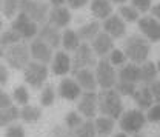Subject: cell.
I'll list each match as a JSON object with an SVG mask.
<instances>
[{
	"label": "cell",
	"instance_id": "cell-1",
	"mask_svg": "<svg viewBox=\"0 0 160 137\" xmlns=\"http://www.w3.org/2000/svg\"><path fill=\"white\" fill-rule=\"evenodd\" d=\"M122 96L111 88V89H102L97 94V102H99V111L102 116H108L111 119H120L123 111V103H122Z\"/></svg>",
	"mask_w": 160,
	"mask_h": 137
},
{
	"label": "cell",
	"instance_id": "cell-2",
	"mask_svg": "<svg viewBox=\"0 0 160 137\" xmlns=\"http://www.w3.org/2000/svg\"><path fill=\"white\" fill-rule=\"evenodd\" d=\"M149 40L142 36H131L123 43V53L132 63H145L149 56Z\"/></svg>",
	"mask_w": 160,
	"mask_h": 137
},
{
	"label": "cell",
	"instance_id": "cell-3",
	"mask_svg": "<svg viewBox=\"0 0 160 137\" xmlns=\"http://www.w3.org/2000/svg\"><path fill=\"white\" fill-rule=\"evenodd\" d=\"M49 11V3L43 0H20V13L26 14L36 23H46Z\"/></svg>",
	"mask_w": 160,
	"mask_h": 137
},
{
	"label": "cell",
	"instance_id": "cell-4",
	"mask_svg": "<svg viewBox=\"0 0 160 137\" xmlns=\"http://www.w3.org/2000/svg\"><path fill=\"white\" fill-rule=\"evenodd\" d=\"M31 59V51L25 43H17L5 51V60L12 69H25Z\"/></svg>",
	"mask_w": 160,
	"mask_h": 137
},
{
	"label": "cell",
	"instance_id": "cell-5",
	"mask_svg": "<svg viewBox=\"0 0 160 137\" xmlns=\"http://www.w3.org/2000/svg\"><path fill=\"white\" fill-rule=\"evenodd\" d=\"M146 123V116L142 109H129L125 111L119 119V125L125 134H137Z\"/></svg>",
	"mask_w": 160,
	"mask_h": 137
},
{
	"label": "cell",
	"instance_id": "cell-6",
	"mask_svg": "<svg viewBox=\"0 0 160 137\" xmlns=\"http://www.w3.org/2000/svg\"><path fill=\"white\" fill-rule=\"evenodd\" d=\"M23 79L34 89L43 88V83L48 79V66L40 62H29L23 69Z\"/></svg>",
	"mask_w": 160,
	"mask_h": 137
},
{
	"label": "cell",
	"instance_id": "cell-7",
	"mask_svg": "<svg viewBox=\"0 0 160 137\" xmlns=\"http://www.w3.org/2000/svg\"><path fill=\"white\" fill-rule=\"evenodd\" d=\"M117 73L114 69V66L111 65V62L106 59H102L96 65V79H97V85L102 89H111L116 86L117 83Z\"/></svg>",
	"mask_w": 160,
	"mask_h": 137
},
{
	"label": "cell",
	"instance_id": "cell-8",
	"mask_svg": "<svg viewBox=\"0 0 160 137\" xmlns=\"http://www.w3.org/2000/svg\"><path fill=\"white\" fill-rule=\"evenodd\" d=\"M72 73L85 69V68H91L97 65L96 60V53L92 51V46H89L88 43H82L77 51H74V57H72Z\"/></svg>",
	"mask_w": 160,
	"mask_h": 137
},
{
	"label": "cell",
	"instance_id": "cell-9",
	"mask_svg": "<svg viewBox=\"0 0 160 137\" xmlns=\"http://www.w3.org/2000/svg\"><path fill=\"white\" fill-rule=\"evenodd\" d=\"M11 29H14L16 33H19L20 37L25 40H31L34 39L36 36H39V26L34 20H31L26 14L19 13L17 17L12 20Z\"/></svg>",
	"mask_w": 160,
	"mask_h": 137
},
{
	"label": "cell",
	"instance_id": "cell-10",
	"mask_svg": "<svg viewBox=\"0 0 160 137\" xmlns=\"http://www.w3.org/2000/svg\"><path fill=\"white\" fill-rule=\"evenodd\" d=\"M97 109H99L97 94L94 91H85L80 96V102H79V105H77V111L80 113V116H83V117L91 120L92 117H96Z\"/></svg>",
	"mask_w": 160,
	"mask_h": 137
},
{
	"label": "cell",
	"instance_id": "cell-11",
	"mask_svg": "<svg viewBox=\"0 0 160 137\" xmlns=\"http://www.w3.org/2000/svg\"><path fill=\"white\" fill-rule=\"evenodd\" d=\"M29 51H31V56H32L34 62H40V63H43V65L51 63V62H52V57H54V56H52V48H51L46 42H43L40 37H37V39H34L31 42Z\"/></svg>",
	"mask_w": 160,
	"mask_h": 137
},
{
	"label": "cell",
	"instance_id": "cell-12",
	"mask_svg": "<svg viewBox=\"0 0 160 137\" xmlns=\"http://www.w3.org/2000/svg\"><path fill=\"white\" fill-rule=\"evenodd\" d=\"M139 29L142 34L149 40V42H159L160 40V22L156 17L145 16L139 19Z\"/></svg>",
	"mask_w": 160,
	"mask_h": 137
},
{
	"label": "cell",
	"instance_id": "cell-13",
	"mask_svg": "<svg viewBox=\"0 0 160 137\" xmlns=\"http://www.w3.org/2000/svg\"><path fill=\"white\" fill-rule=\"evenodd\" d=\"M83 93H82V88L80 85L76 82V79H69L65 77L62 79V82L59 83V96L68 102H74L80 99Z\"/></svg>",
	"mask_w": 160,
	"mask_h": 137
},
{
	"label": "cell",
	"instance_id": "cell-14",
	"mask_svg": "<svg viewBox=\"0 0 160 137\" xmlns=\"http://www.w3.org/2000/svg\"><path fill=\"white\" fill-rule=\"evenodd\" d=\"M102 26H103L105 33L109 34L112 39H120V37H123L125 33H126L125 20L122 19L120 16H116V14H112V16H109L108 19L103 20V25H102Z\"/></svg>",
	"mask_w": 160,
	"mask_h": 137
},
{
	"label": "cell",
	"instance_id": "cell-15",
	"mask_svg": "<svg viewBox=\"0 0 160 137\" xmlns=\"http://www.w3.org/2000/svg\"><path fill=\"white\" fill-rule=\"evenodd\" d=\"M112 49H114V39L109 34H106L105 31L99 33L97 37L92 40V51L96 53V56H99L102 59L109 56V53Z\"/></svg>",
	"mask_w": 160,
	"mask_h": 137
},
{
	"label": "cell",
	"instance_id": "cell-16",
	"mask_svg": "<svg viewBox=\"0 0 160 137\" xmlns=\"http://www.w3.org/2000/svg\"><path fill=\"white\" fill-rule=\"evenodd\" d=\"M71 22V13L65 6H52V9L48 14V23H51L56 28H66Z\"/></svg>",
	"mask_w": 160,
	"mask_h": 137
},
{
	"label": "cell",
	"instance_id": "cell-17",
	"mask_svg": "<svg viewBox=\"0 0 160 137\" xmlns=\"http://www.w3.org/2000/svg\"><path fill=\"white\" fill-rule=\"evenodd\" d=\"M71 69H72V60H71V57L65 51L56 53V56L52 57V62H51V71L56 76H65Z\"/></svg>",
	"mask_w": 160,
	"mask_h": 137
},
{
	"label": "cell",
	"instance_id": "cell-18",
	"mask_svg": "<svg viewBox=\"0 0 160 137\" xmlns=\"http://www.w3.org/2000/svg\"><path fill=\"white\" fill-rule=\"evenodd\" d=\"M39 37L43 42H46L52 49L54 48H59L60 43H62V34H60L59 28L52 26L51 23H43V26L39 29Z\"/></svg>",
	"mask_w": 160,
	"mask_h": 137
},
{
	"label": "cell",
	"instance_id": "cell-19",
	"mask_svg": "<svg viewBox=\"0 0 160 137\" xmlns=\"http://www.w3.org/2000/svg\"><path fill=\"white\" fill-rule=\"evenodd\" d=\"M74 76H76V82L85 91H96V88L99 86L97 85V79H96V73H92L89 68L76 71Z\"/></svg>",
	"mask_w": 160,
	"mask_h": 137
},
{
	"label": "cell",
	"instance_id": "cell-20",
	"mask_svg": "<svg viewBox=\"0 0 160 137\" xmlns=\"http://www.w3.org/2000/svg\"><path fill=\"white\" fill-rule=\"evenodd\" d=\"M134 102H136V105L139 106V109H149L151 106H152V103H154V96H152V93H151V88L148 86V85H145V86H142L139 88L136 93H134Z\"/></svg>",
	"mask_w": 160,
	"mask_h": 137
},
{
	"label": "cell",
	"instance_id": "cell-21",
	"mask_svg": "<svg viewBox=\"0 0 160 137\" xmlns=\"http://www.w3.org/2000/svg\"><path fill=\"white\" fill-rule=\"evenodd\" d=\"M91 13L97 19H108L112 16V3L109 0H91Z\"/></svg>",
	"mask_w": 160,
	"mask_h": 137
},
{
	"label": "cell",
	"instance_id": "cell-22",
	"mask_svg": "<svg viewBox=\"0 0 160 137\" xmlns=\"http://www.w3.org/2000/svg\"><path fill=\"white\" fill-rule=\"evenodd\" d=\"M117 76H119V80L137 83V82H140V66L136 63H126L120 68Z\"/></svg>",
	"mask_w": 160,
	"mask_h": 137
},
{
	"label": "cell",
	"instance_id": "cell-23",
	"mask_svg": "<svg viewBox=\"0 0 160 137\" xmlns=\"http://www.w3.org/2000/svg\"><path fill=\"white\" fill-rule=\"evenodd\" d=\"M62 45H63V48H65L66 51H77L79 46L82 45L77 31L69 29V28L65 29V31L62 33Z\"/></svg>",
	"mask_w": 160,
	"mask_h": 137
},
{
	"label": "cell",
	"instance_id": "cell-24",
	"mask_svg": "<svg viewBox=\"0 0 160 137\" xmlns=\"http://www.w3.org/2000/svg\"><path fill=\"white\" fill-rule=\"evenodd\" d=\"M157 65H154L152 62H145L140 66V82H143L145 85H151L152 82L157 80Z\"/></svg>",
	"mask_w": 160,
	"mask_h": 137
},
{
	"label": "cell",
	"instance_id": "cell-25",
	"mask_svg": "<svg viewBox=\"0 0 160 137\" xmlns=\"http://www.w3.org/2000/svg\"><path fill=\"white\" fill-rule=\"evenodd\" d=\"M99 31H100L99 22H89V23L80 26L77 29V34H79L80 40H94L97 37Z\"/></svg>",
	"mask_w": 160,
	"mask_h": 137
},
{
	"label": "cell",
	"instance_id": "cell-26",
	"mask_svg": "<svg viewBox=\"0 0 160 137\" xmlns=\"http://www.w3.org/2000/svg\"><path fill=\"white\" fill-rule=\"evenodd\" d=\"M42 117V108L40 106H34V105H25L20 109V119L26 123H34L40 120Z\"/></svg>",
	"mask_w": 160,
	"mask_h": 137
},
{
	"label": "cell",
	"instance_id": "cell-27",
	"mask_svg": "<svg viewBox=\"0 0 160 137\" xmlns=\"http://www.w3.org/2000/svg\"><path fill=\"white\" fill-rule=\"evenodd\" d=\"M96 125V131L99 136H109L114 129V119L108 117V116H100L94 122Z\"/></svg>",
	"mask_w": 160,
	"mask_h": 137
},
{
	"label": "cell",
	"instance_id": "cell-28",
	"mask_svg": "<svg viewBox=\"0 0 160 137\" xmlns=\"http://www.w3.org/2000/svg\"><path fill=\"white\" fill-rule=\"evenodd\" d=\"M20 117V109L17 106H9L6 109H2L0 111V128L3 126H9L11 123H14L17 119Z\"/></svg>",
	"mask_w": 160,
	"mask_h": 137
},
{
	"label": "cell",
	"instance_id": "cell-29",
	"mask_svg": "<svg viewBox=\"0 0 160 137\" xmlns=\"http://www.w3.org/2000/svg\"><path fill=\"white\" fill-rule=\"evenodd\" d=\"M97 131H96V125L92 120H86L80 125L79 128H76L72 131V137H96Z\"/></svg>",
	"mask_w": 160,
	"mask_h": 137
},
{
	"label": "cell",
	"instance_id": "cell-30",
	"mask_svg": "<svg viewBox=\"0 0 160 137\" xmlns=\"http://www.w3.org/2000/svg\"><path fill=\"white\" fill-rule=\"evenodd\" d=\"M20 37L19 33H16L14 29H6V31H3L2 33V36H0V43H2V46L5 48H9V46H12V45H17L20 43Z\"/></svg>",
	"mask_w": 160,
	"mask_h": 137
},
{
	"label": "cell",
	"instance_id": "cell-31",
	"mask_svg": "<svg viewBox=\"0 0 160 137\" xmlns=\"http://www.w3.org/2000/svg\"><path fill=\"white\" fill-rule=\"evenodd\" d=\"M17 11H20V0H3L2 3V13L6 19H12Z\"/></svg>",
	"mask_w": 160,
	"mask_h": 137
},
{
	"label": "cell",
	"instance_id": "cell-32",
	"mask_svg": "<svg viewBox=\"0 0 160 137\" xmlns=\"http://www.w3.org/2000/svg\"><path fill=\"white\" fill-rule=\"evenodd\" d=\"M120 17L126 22H139V11L132 5H120L119 8Z\"/></svg>",
	"mask_w": 160,
	"mask_h": 137
},
{
	"label": "cell",
	"instance_id": "cell-33",
	"mask_svg": "<svg viewBox=\"0 0 160 137\" xmlns=\"http://www.w3.org/2000/svg\"><path fill=\"white\" fill-rule=\"evenodd\" d=\"M56 100V91H54V86L52 85H45L43 89H42V94H40V105L42 106H51Z\"/></svg>",
	"mask_w": 160,
	"mask_h": 137
},
{
	"label": "cell",
	"instance_id": "cell-34",
	"mask_svg": "<svg viewBox=\"0 0 160 137\" xmlns=\"http://www.w3.org/2000/svg\"><path fill=\"white\" fill-rule=\"evenodd\" d=\"M12 100H14L17 105H22V106L28 105V102H29V93H28V88L23 86V85L16 86L14 91H12Z\"/></svg>",
	"mask_w": 160,
	"mask_h": 137
},
{
	"label": "cell",
	"instance_id": "cell-35",
	"mask_svg": "<svg viewBox=\"0 0 160 137\" xmlns=\"http://www.w3.org/2000/svg\"><path fill=\"white\" fill-rule=\"evenodd\" d=\"M114 89L119 93L120 96H134V93L137 91V86H136V83H129V82L119 80L116 83Z\"/></svg>",
	"mask_w": 160,
	"mask_h": 137
},
{
	"label": "cell",
	"instance_id": "cell-36",
	"mask_svg": "<svg viewBox=\"0 0 160 137\" xmlns=\"http://www.w3.org/2000/svg\"><path fill=\"white\" fill-rule=\"evenodd\" d=\"M82 123H83L82 116H80L79 113H76V111H69V113L65 116V126L69 128L71 131H74L76 128H79Z\"/></svg>",
	"mask_w": 160,
	"mask_h": 137
},
{
	"label": "cell",
	"instance_id": "cell-37",
	"mask_svg": "<svg viewBox=\"0 0 160 137\" xmlns=\"http://www.w3.org/2000/svg\"><path fill=\"white\" fill-rule=\"evenodd\" d=\"M108 60L111 62L112 66H123V63L126 62V56H125L123 51H120V49H116V48H114V49L109 53Z\"/></svg>",
	"mask_w": 160,
	"mask_h": 137
},
{
	"label": "cell",
	"instance_id": "cell-38",
	"mask_svg": "<svg viewBox=\"0 0 160 137\" xmlns=\"http://www.w3.org/2000/svg\"><path fill=\"white\" fill-rule=\"evenodd\" d=\"M5 137H25V129L22 125H9L6 128Z\"/></svg>",
	"mask_w": 160,
	"mask_h": 137
},
{
	"label": "cell",
	"instance_id": "cell-39",
	"mask_svg": "<svg viewBox=\"0 0 160 137\" xmlns=\"http://www.w3.org/2000/svg\"><path fill=\"white\" fill-rule=\"evenodd\" d=\"M146 120H148V122H160V103L152 105V106L148 109Z\"/></svg>",
	"mask_w": 160,
	"mask_h": 137
},
{
	"label": "cell",
	"instance_id": "cell-40",
	"mask_svg": "<svg viewBox=\"0 0 160 137\" xmlns=\"http://www.w3.org/2000/svg\"><path fill=\"white\" fill-rule=\"evenodd\" d=\"M151 2L152 0H131V5L139 11V13H146L151 9Z\"/></svg>",
	"mask_w": 160,
	"mask_h": 137
},
{
	"label": "cell",
	"instance_id": "cell-41",
	"mask_svg": "<svg viewBox=\"0 0 160 137\" xmlns=\"http://www.w3.org/2000/svg\"><path fill=\"white\" fill-rule=\"evenodd\" d=\"M51 136L52 137H72V131L69 129V128H66V126H54L52 128V131H51Z\"/></svg>",
	"mask_w": 160,
	"mask_h": 137
},
{
	"label": "cell",
	"instance_id": "cell-42",
	"mask_svg": "<svg viewBox=\"0 0 160 137\" xmlns=\"http://www.w3.org/2000/svg\"><path fill=\"white\" fill-rule=\"evenodd\" d=\"M9 106H12V97L6 91L0 89V111L2 109H6Z\"/></svg>",
	"mask_w": 160,
	"mask_h": 137
},
{
	"label": "cell",
	"instance_id": "cell-43",
	"mask_svg": "<svg viewBox=\"0 0 160 137\" xmlns=\"http://www.w3.org/2000/svg\"><path fill=\"white\" fill-rule=\"evenodd\" d=\"M149 88H151V93L154 96V102L160 103V79H157L156 82H152L149 85Z\"/></svg>",
	"mask_w": 160,
	"mask_h": 137
},
{
	"label": "cell",
	"instance_id": "cell-44",
	"mask_svg": "<svg viewBox=\"0 0 160 137\" xmlns=\"http://www.w3.org/2000/svg\"><path fill=\"white\" fill-rule=\"evenodd\" d=\"M88 2H89V0H66V3H68V6H69L71 9H80V8H83Z\"/></svg>",
	"mask_w": 160,
	"mask_h": 137
},
{
	"label": "cell",
	"instance_id": "cell-45",
	"mask_svg": "<svg viewBox=\"0 0 160 137\" xmlns=\"http://www.w3.org/2000/svg\"><path fill=\"white\" fill-rule=\"evenodd\" d=\"M8 77H9V73H8L6 66H5L3 63H0V86L6 85V82H8Z\"/></svg>",
	"mask_w": 160,
	"mask_h": 137
},
{
	"label": "cell",
	"instance_id": "cell-46",
	"mask_svg": "<svg viewBox=\"0 0 160 137\" xmlns=\"http://www.w3.org/2000/svg\"><path fill=\"white\" fill-rule=\"evenodd\" d=\"M151 13L154 14V17H156V19H159V20H160V3L154 5V6L151 8Z\"/></svg>",
	"mask_w": 160,
	"mask_h": 137
},
{
	"label": "cell",
	"instance_id": "cell-47",
	"mask_svg": "<svg viewBox=\"0 0 160 137\" xmlns=\"http://www.w3.org/2000/svg\"><path fill=\"white\" fill-rule=\"evenodd\" d=\"M49 3H51L52 6H63V5L66 3V0H49Z\"/></svg>",
	"mask_w": 160,
	"mask_h": 137
},
{
	"label": "cell",
	"instance_id": "cell-48",
	"mask_svg": "<svg viewBox=\"0 0 160 137\" xmlns=\"http://www.w3.org/2000/svg\"><path fill=\"white\" fill-rule=\"evenodd\" d=\"M109 2H112L116 5H125V2H128V0H109Z\"/></svg>",
	"mask_w": 160,
	"mask_h": 137
},
{
	"label": "cell",
	"instance_id": "cell-49",
	"mask_svg": "<svg viewBox=\"0 0 160 137\" xmlns=\"http://www.w3.org/2000/svg\"><path fill=\"white\" fill-rule=\"evenodd\" d=\"M2 57H5V49H3V46H2V43H0V59Z\"/></svg>",
	"mask_w": 160,
	"mask_h": 137
},
{
	"label": "cell",
	"instance_id": "cell-50",
	"mask_svg": "<svg viewBox=\"0 0 160 137\" xmlns=\"http://www.w3.org/2000/svg\"><path fill=\"white\" fill-rule=\"evenodd\" d=\"M114 137H128V136H126L125 133H119V134H116V136H114Z\"/></svg>",
	"mask_w": 160,
	"mask_h": 137
},
{
	"label": "cell",
	"instance_id": "cell-51",
	"mask_svg": "<svg viewBox=\"0 0 160 137\" xmlns=\"http://www.w3.org/2000/svg\"><path fill=\"white\" fill-rule=\"evenodd\" d=\"M3 28V20H2V17H0V29Z\"/></svg>",
	"mask_w": 160,
	"mask_h": 137
},
{
	"label": "cell",
	"instance_id": "cell-52",
	"mask_svg": "<svg viewBox=\"0 0 160 137\" xmlns=\"http://www.w3.org/2000/svg\"><path fill=\"white\" fill-rule=\"evenodd\" d=\"M157 69H159V73H160V60H159V63H157Z\"/></svg>",
	"mask_w": 160,
	"mask_h": 137
},
{
	"label": "cell",
	"instance_id": "cell-53",
	"mask_svg": "<svg viewBox=\"0 0 160 137\" xmlns=\"http://www.w3.org/2000/svg\"><path fill=\"white\" fill-rule=\"evenodd\" d=\"M2 3H3V0H0V9H2Z\"/></svg>",
	"mask_w": 160,
	"mask_h": 137
},
{
	"label": "cell",
	"instance_id": "cell-54",
	"mask_svg": "<svg viewBox=\"0 0 160 137\" xmlns=\"http://www.w3.org/2000/svg\"><path fill=\"white\" fill-rule=\"evenodd\" d=\"M134 137H142V136H137V134H136V136H134Z\"/></svg>",
	"mask_w": 160,
	"mask_h": 137
},
{
	"label": "cell",
	"instance_id": "cell-55",
	"mask_svg": "<svg viewBox=\"0 0 160 137\" xmlns=\"http://www.w3.org/2000/svg\"><path fill=\"white\" fill-rule=\"evenodd\" d=\"M100 137H106V136H100Z\"/></svg>",
	"mask_w": 160,
	"mask_h": 137
}]
</instances>
